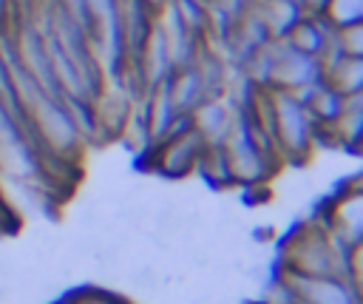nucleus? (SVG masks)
Masks as SVG:
<instances>
[{
  "label": "nucleus",
  "mask_w": 363,
  "mask_h": 304,
  "mask_svg": "<svg viewBox=\"0 0 363 304\" xmlns=\"http://www.w3.org/2000/svg\"><path fill=\"white\" fill-rule=\"evenodd\" d=\"M292 293L303 304H357L352 290L335 276H298Z\"/></svg>",
  "instance_id": "obj_1"
},
{
  "label": "nucleus",
  "mask_w": 363,
  "mask_h": 304,
  "mask_svg": "<svg viewBox=\"0 0 363 304\" xmlns=\"http://www.w3.org/2000/svg\"><path fill=\"white\" fill-rule=\"evenodd\" d=\"M323 17L335 28L360 26L363 23V0H329L326 9H323Z\"/></svg>",
  "instance_id": "obj_2"
},
{
  "label": "nucleus",
  "mask_w": 363,
  "mask_h": 304,
  "mask_svg": "<svg viewBox=\"0 0 363 304\" xmlns=\"http://www.w3.org/2000/svg\"><path fill=\"white\" fill-rule=\"evenodd\" d=\"M326 3H329V0H301V6H303L306 11H312V14H323Z\"/></svg>",
  "instance_id": "obj_3"
},
{
  "label": "nucleus",
  "mask_w": 363,
  "mask_h": 304,
  "mask_svg": "<svg viewBox=\"0 0 363 304\" xmlns=\"http://www.w3.org/2000/svg\"><path fill=\"white\" fill-rule=\"evenodd\" d=\"M77 304H119V301L105 298V295H96V298H82V301H77Z\"/></svg>",
  "instance_id": "obj_4"
},
{
  "label": "nucleus",
  "mask_w": 363,
  "mask_h": 304,
  "mask_svg": "<svg viewBox=\"0 0 363 304\" xmlns=\"http://www.w3.org/2000/svg\"><path fill=\"white\" fill-rule=\"evenodd\" d=\"M207 3H227V0H207Z\"/></svg>",
  "instance_id": "obj_5"
}]
</instances>
